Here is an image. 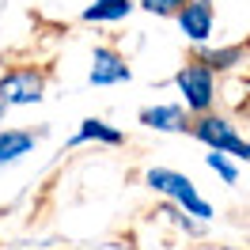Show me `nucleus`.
I'll list each match as a JSON object with an SVG mask.
<instances>
[{"label":"nucleus","instance_id":"obj_6","mask_svg":"<svg viewBox=\"0 0 250 250\" xmlns=\"http://www.w3.org/2000/svg\"><path fill=\"white\" fill-rule=\"evenodd\" d=\"M174 23L189 46H201L216 31V8H212V0H186V8L174 16Z\"/></svg>","mask_w":250,"mask_h":250},{"label":"nucleus","instance_id":"obj_5","mask_svg":"<svg viewBox=\"0 0 250 250\" xmlns=\"http://www.w3.org/2000/svg\"><path fill=\"white\" fill-rule=\"evenodd\" d=\"M129 80H133V68H129V61L118 46L91 49V72H87L91 87H118V83H129Z\"/></svg>","mask_w":250,"mask_h":250},{"label":"nucleus","instance_id":"obj_14","mask_svg":"<svg viewBox=\"0 0 250 250\" xmlns=\"http://www.w3.org/2000/svg\"><path fill=\"white\" fill-rule=\"evenodd\" d=\"M4 114H8V106H4V103H0V122H4Z\"/></svg>","mask_w":250,"mask_h":250},{"label":"nucleus","instance_id":"obj_8","mask_svg":"<svg viewBox=\"0 0 250 250\" xmlns=\"http://www.w3.org/2000/svg\"><path fill=\"white\" fill-rule=\"evenodd\" d=\"M46 133H49L46 125H42L38 133H34V129H0V171L12 167V163H19L23 156H31Z\"/></svg>","mask_w":250,"mask_h":250},{"label":"nucleus","instance_id":"obj_3","mask_svg":"<svg viewBox=\"0 0 250 250\" xmlns=\"http://www.w3.org/2000/svg\"><path fill=\"white\" fill-rule=\"evenodd\" d=\"M174 91L182 95V103H186L189 114H208V110H216V72L205 61L189 57V61L174 72Z\"/></svg>","mask_w":250,"mask_h":250},{"label":"nucleus","instance_id":"obj_7","mask_svg":"<svg viewBox=\"0 0 250 250\" xmlns=\"http://www.w3.org/2000/svg\"><path fill=\"white\" fill-rule=\"evenodd\" d=\"M189 114L186 103H152V106H141L137 122L152 133H189Z\"/></svg>","mask_w":250,"mask_h":250},{"label":"nucleus","instance_id":"obj_4","mask_svg":"<svg viewBox=\"0 0 250 250\" xmlns=\"http://www.w3.org/2000/svg\"><path fill=\"white\" fill-rule=\"evenodd\" d=\"M46 68L42 64H12L8 72H0V103L8 110L16 106H34L46 99Z\"/></svg>","mask_w":250,"mask_h":250},{"label":"nucleus","instance_id":"obj_12","mask_svg":"<svg viewBox=\"0 0 250 250\" xmlns=\"http://www.w3.org/2000/svg\"><path fill=\"white\" fill-rule=\"evenodd\" d=\"M205 167L216 174L224 186H235V182H239V159L228 156V152H216V148H208V156H205Z\"/></svg>","mask_w":250,"mask_h":250},{"label":"nucleus","instance_id":"obj_1","mask_svg":"<svg viewBox=\"0 0 250 250\" xmlns=\"http://www.w3.org/2000/svg\"><path fill=\"white\" fill-rule=\"evenodd\" d=\"M144 186L152 189V193H159V197L174 201L178 208H186L189 216L201 220V224H212V220H216L212 201H205L201 189H197V182L186 178L182 171H171V167H148V171H144Z\"/></svg>","mask_w":250,"mask_h":250},{"label":"nucleus","instance_id":"obj_11","mask_svg":"<svg viewBox=\"0 0 250 250\" xmlns=\"http://www.w3.org/2000/svg\"><path fill=\"white\" fill-rule=\"evenodd\" d=\"M133 12H137V0H91L80 12V19L83 23H122Z\"/></svg>","mask_w":250,"mask_h":250},{"label":"nucleus","instance_id":"obj_13","mask_svg":"<svg viewBox=\"0 0 250 250\" xmlns=\"http://www.w3.org/2000/svg\"><path fill=\"white\" fill-rule=\"evenodd\" d=\"M182 8H186V0H137V12H148L159 19H174Z\"/></svg>","mask_w":250,"mask_h":250},{"label":"nucleus","instance_id":"obj_9","mask_svg":"<svg viewBox=\"0 0 250 250\" xmlns=\"http://www.w3.org/2000/svg\"><path fill=\"white\" fill-rule=\"evenodd\" d=\"M247 53H250L247 42H231V46H208V42H201V46H193V57L205 61L216 76L220 72H231L239 64H247Z\"/></svg>","mask_w":250,"mask_h":250},{"label":"nucleus","instance_id":"obj_2","mask_svg":"<svg viewBox=\"0 0 250 250\" xmlns=\"http://www.w3.org/2000/svg\"><path fill=\"white\" fill-rule=\"evenodd\" d=\"M189 137L201 141L205 148L228 152V156H235L239 163H247V167H250V141L235 129L231 118H224V114H216V110L193 114V118H189Z\"/></svg>","mask_w":250,"mask_h":250},{"label":"nucleus","instance_id":"obj_10","mask_svg":"<svg viewBox=\"0 0 250 250\" xmlns=\"http://www.w3.org/2000/svg\"><path fill=\"white\" fill-rule=\"evenodd\" d=\"M80 144H106V148H122L125 144V133L118 125L103 122V118H83L80 129L68 137V148H80Z\"/></svg>","mask_w":250,"mask_h":250}]
</instances>
